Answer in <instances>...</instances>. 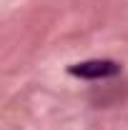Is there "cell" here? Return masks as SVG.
<instances>
[{
    "mask_svg": "<svg viewBox=\"0 0 128 130\" xmlns=\"http://www.w3.org/2000/svg\"><path fill=\"white\" fill-rule=\"evenodd\" d=\"M121 73V65L113 60H85L70 68V75L78 78H88V80H100V78H111Z\"/></svg>",
    "mask_w": 128,
    "mask_h": 130,
    "instance_id": "6da1fadb",
    "label": "cell"
}]
</instances>
